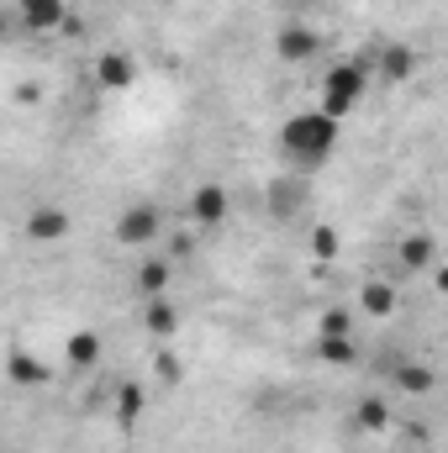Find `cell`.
Wrapping results in <instances>:
<instances>
[{
	"label": "cell",
	"mask_w": 448,
	"mask_h": 453,
	"mask_svg": "<svg viewBox=\"0 0 448 453\" xmlns=\"http://www.w3.org/2000/svg\"><path fill=\"white\" fill-rule=\"evenodd\" d=\"M317 358L333 369H353L359 364V342L353 338H317Z\"/></svg>",
	"instance_id": "obj_19"
},
{
	"label": "cell",
	"mask_w": 448,
	"mask_h": 453,
	"mask_svg": "<svg viewBox=\"0 0 448 453\" xmlns=\"http://www.w3.org/2000/svg\"><path fill=\"white\" fill-rule=\"evenodd\" d=\"M353 427H359V433H369V438L390 433V401H385V395H364V401H359V411H353Z\"/></svg>",
	"instance_id": "obj_16"
},
{
	"label": "cell",
	"mask_w": 448,
	"mask_h": 453,
	"mask_svg": "<svg viewBox=\"0 0 448 453\" xmlns=\"http://www.w3.org/2000/svg\"><path fill=\"white\" fill-rule=\"evenodd\" d=\"M317 53H322L317 27H306V21H285V27L274 32V58H285V64H306V58H317Z\"/></svg>",
	"instance_id": "obj_6"
},
{
	"label": "cell",
	"mask_w": 448,
	"mask_h": 453,
	"mask_svg": "<svg viewBox=\"0 0 448 453\" xmlns=\"http://www.w3.org/2000/svg\"><path fill=\"white\" fill-rule=\"evenodd\" d=\"M337 137H343V121L328 116L322 106H312V111H296L280 127V153L296 174H317L337 153Z\"/></svg>",
	"instance_id": "obj_1"
},
{
	"label": "cell",
	"mask_w": 448,
	"mask_h": 453,
	"mask_svg": "<svg viewBox=\"0 0 448 453\" xmlns=\"http://www.w3.org/2000/svg\"><path fill=\"white\" fill-rule=\"evenodd\" d=\"M390 385H396V395H433L438 390V369L422 364V358H396Z\"/></svg>",
	"instance_id": "obj_10"
},
{
	"label": "cell",
	"mask_w": 448,
	"mask_h": 453,
	"mask_svg": "<svg viewBox=\"0 0 448 453\" xmlns=\"http://www.w3.org/2000/svg\"><path fill=\"white\" fill-rule=\"evenodd\" d=\"M301 201H306V174H285V180H274L269 185V211L285 222V217H296L301 211Z\"/></svg>",
	"instance_id": "obj_12"
},
{
	"label": "cell",
	"mask_w": 448,
	"mask_h": 453,
	"mask_svg": "<svg viewBox=\"0 0 448 453\" xmlns=\"http://www.w3.org/2000/svg\"><path fill=\"white\" fill-rule=\"evenodd\" d=\"M317 338H353V311L333 306V311L322 317V333H317Z\"/></svg>",
	"instance_id": "obj_23"
},
{
	"label": "cell",
	"mask_w": 448,
	"mask_h": 453,
	"mask_svg": "<svg viewBox=\"0 0 448 453\" xmlns=\"http://www.w3.org/2000/svg\"><path fill=\"white\" fill-rule=\"evenodd\" d=\"M369 80H375V64H369L364 53H353V58H337L333 69L322 74V101H317V106L343 121L348 111H359V101L369 96Z\"/></svg>",
	"instance_id": "obj_2"
},
{
	"label": "cell",
	"mask_w": 448,
	"mask_h": 453,
	"mask_svg": "<svg viewBox=\"0 0 448 453\" xmlns=\"http://www.w3.org/2000/svg\"><path fill=\"white\" fill-rule=\"evenodd\" d=\"M396 306H401V296H396L390 280H364L359 285V311L364 317H396Z\"/></svg>",
	"instance_id": "obj_14"
},
{
	"label": "cell",
	"mask_w": 448,
	"mask_h": 453,
	"mask_svg": "<svg viewBox=\"0 0 448 453\" xmlns=\"http://www.w3.org/2000/svg\"><path fill=\"white\" fill-rule=\"evenodd\" d=\"M433 285H438V290L448 296V264H438V269H433Z\"/></svg>",
	"instance_id": "obj_25"
},
{
	"label": "cell",
	"mask_w": 448,
	"mask_h": 453,
	"mask_svg": "<svg viewBox=\"0 0 448 453\" xmlns=\"http://www.w3.org/2000/svg\"><path fill=\"white\" fill-rule=\"evenodd\" d=\"M5 374H11V385H16V390H32V385H48V364H42V358H32V353H11V364H5Z\"/></svg>",
	"instance_id": "obj_17"
},
{
	"label": "cell",
	"mask_w": 448,
	"mask_h": 453,
	"mask_svg": "<svg viewBox=\"0 0 448 453\" xmlns=\"http://www.w3.org/2000/svg\"><path fill=\"white\" fill-rule=\"evenodd\" d=\"M112 232H116L121 248H148V242L164 237V211H158L153 201H137V206H127V211L116 217Z\"/></svg>",
	"instance_id": "obj_3"
},
{
	"label": "cell",
	"mask_w": 448,
	"mask_h": 453,
	"mask_svg": "<svg viewBox=\"0 0 448 453\" xmlns=\"http://www.w3.org/2000/svg\"><path fill=\"white\" fill-rule=\"evenodd\" d=\"M428 438H433V433H428L422 422H412V427H401V449H428Z\"/></svg>",
	"instance_id": "obj_24"
},
{
	"label": "cell",
	"mask_w": 448,
	"mask_h": 453,
	"mask_svg": "<svg viewBox=\"0 0 448 453\" xmlns=\"http://www.w3.org/2000/svg\"><path fill=\"white\" fill-rule=\"evenodd\" d=\"M364 58L375 64V74H380L385 85H406V80H417V69H422L417 48H406V42H380V48L364 53Z\"/></svg>",
	"instance_id": "obj_4"
},
{
	"label": "cell",
	"mask_w": 448,
	"mask_h": 453,
	"mask_svg": "<svg viewBox=\"0 0 448 453\" xmlns=\"http://www.w3.org/2000/svg\"><path fill=\"white\" fill-rule=\"evenodd\" d=\"M132 85H137V58H127L121 48H106V53L96 58V90L121 96V90H132Z\"/></svg>",
	"instance_id": "obj_8"
},
{
	"label": "cell",
	"mask_w": 448,
	"mask_h": 453,
	"mask_svg": "<svg viewBox=\"0 0 448 453\" xmlns=\"http://www.w3.org/2000/svg\"><path fill=\"white\" fill-rule=\"evenodd\" d=\"M153 374H158L169 390H180V385H185V364H180V353H169V342L158 348V358H153Z\"/></svg>",
	"instance_id": "obj_21"
},
{
	"label": "cell",
	"mask_w": 448,
	"mask_h": 453,
	"mask_svg": "<svg viewBox=\"0 0 448 453\" xmlns=\"http://www.w3.org/2000/svg\"><path fill=\"white\" fill-rule=\"evenodd\" d=\"M27 232H32L37 242H58V237H69V211H64V206H37V211L27 217Z\"/></svg>",
	"instance_id": "obj_15"
},
{
	"label": "cell",
	"mask_w": 448,
	"mask_h": 453,
	"mask_svg": "<svg viewBox=\"0 0 448 453\" xmlns=\"http://www.w3.org/2000/svg\"><path fill=\"white\" fill-rule=\"evenodd\" d=\"M232 217V196H227V185H196V196H190V226H201V232H217L227 226Z\"/></svg>",
	"instance_id": "obj_5"
},
{
	"label": "cell",
	"mask_w": 448,
	"mask_h": 453,
	"mask_svg": "<svg viewBox=\"0 0 448 453\" xmlns=\"http://www.w3.org/2000/svg\"><path fill=\"white\" fill-rule=\"evenodd\" d=\"M69 16H74L69 0H16V21L27 32H64Z\"/></svg>",
	"instance_id": "obj_9"
},
{
	"label": "cell",
	"mask_w": 448,
	"mask_h": 453,
	"mask_svg": "<svg viewBox=\"0 0 448 453\" xmlns=\"http://www.w3.org/2000/svg\"><path fill=\"white\" fill-rule=\"evenodd\" d=\"M169 280H174V258H143L132 285L143 301H153V296H169Z\"/></svg>",
	"instance_id": "obj_13"
},
{
	"label": "cell",
	"mask_w": 448,
	"mask_h": 453,
	"mask_svg": "<svg viewBox=\"0 0 448 453\" xmlns=\"http://www.w3.org/2000/svg\"><path fill=\"white\" fill-rule=\"evenodd\" d=\"M337 253H343L337 226H312V258H317V264H333Z\"/></svg>",
	"instance_id": "obj_22"
},
{
	"label": "cell",
	"mask_w": 448,
	"mask_h": 453,
	"mask_svg": "<svg viewBox=\"0 0 448 453\" xmlns=\"http://www.w3.org/2000/svg\"><path fill=\"white\" fill-rule=\"evenodd\" d=\"M64 358H69V369H90L101 358V333H74L64 342Z\"/></svg>",
	"instance_id": "obj_18"
},
{
	"label": "cell",
	"mask_w": 448,
	"mask_h": 453,
	"mask_svg": "<svg viewBox=\"0 0 448 453\" xmlns=\"http://www.w3.org/2000/svg\"><path fill=\"white\" fill-rule=\"evenodd\" d=\"M401 453H433V449H401Z\"/></svg>",
	"instance_id": "obj_26"
},
{
	"label": "cell",
	"mask_w": 448,
	"mask_h": 453,
	"mask_svg": "<svg viewBox=\"0 0 448 453\" xmlns=\"http://www.w3.org/2000/svg\"><path fill=\"white\" fill-rule=\"evenodd\" d=\"M396 269H401V274H433V269H438V242H433V232H406V237L396 242Z\"/></svg>",
	"instance_id": "obj_7"
},
{
	"label": "cell",
	"mask_w": 448,
	"mask_h": 453,
	"mask_svg": "<svg viewBox=\"0 0 448 453\" xmlns=\"http://www.w3.org/2000/svg\"><path fill=\"white\" fill-rule=\"evenodd\" d=\"M143 327H148V338L153 342H169L174 333H180V311H174V301H169V296L143 301Z\"/></svg>",
	"instance_id": "obj_11"
},
{
	"label": "cell",
	"mask_w": 448,
	"mask_h": 453,
	"mask_svg": "<svg viewBox=\"0 0 448 453\" xmlns=\"http://www.w3.org/2000/svg\"><path fill=\"white\" fill-rule=\"evenodd\" d=\"M143 406H148V390H143V385H121V390H116V422H121V427H137Z\"/></svg>",
	"instance_id": "obj_20"
}]
</instances>
